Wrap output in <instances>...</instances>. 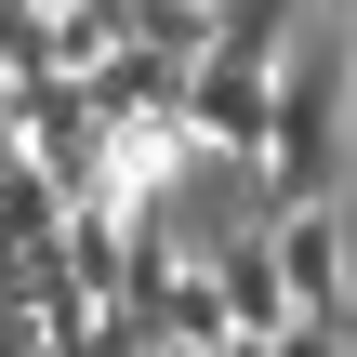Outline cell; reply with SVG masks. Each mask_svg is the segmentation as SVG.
Here are the masks:
<instances>
[{"label":"cell","mask_w":357,"mask_h":357,"mask_svg":"<svg viewBox=\"0 0 357 357\" xmlns=\"http://www.w3.org/2000/svg\"><path fill=\"white\" fill-rule=\"evenodd\" d=\"M344 146H357L344 53L331 66H291L278 79V146H265V212H331L344 199Z\"/></svg>","instance_id":"obj_1"},{"label":"cell","mask_w":357,"mask_h":357,"mask_svg":"<svg viewBox=\"0 0 357 357\" xmlns=\"http://www.w3.org/2000/svg\"><path fill=\"white\" fill-rule=\"evenodd\" d=\"M278 79H291V66L212 53V66L185 79V132H199V159H238V172H265V146H278Z\"/></svg>","instance_id":"obj_2"},{"label":"cell","mask_w":357,"mask_h":357,"mask_svg":"<svg viewBox=\"0 0 357 357\" xmlns=\"http://www.w3.org/2000/svg\"><path fill=\"white\" fill-rule=\"evenodd\" d=\"M199 265H212V291H225L238 344H278V331H305V305H291V265H278V238H265V225H225Z\"/></svg>","instance_id":"obj_3"},{"label":"cell","mask_w":357,"mask_h":357,"mask_svg":"<svg viewBox=\"0 0 357 357\" xmlns=\"http://www.w3.org/2000/svg\"><path fill=\"white\" fill-rule=\"evenodd\" d=\"M265 238H278V265H291V305H305L318 331H357V265H344V199H331V212H265Z\"/></svg>","instance_id":"obj_4"},{"label":"cell","mask_w":357,"mask_h":357,"mask_svg":"<svg viewBox=\"0 0 357 357\" xmlns=\"http://www.w3.org/2000/svg\"><path fill=\"white\" fill-rule=\"evenodd\" d=\"M265 357H357V331H318V318H305V331H278Z\"/></svg>","instance_id":"obj_5"},{"label":"cell","mask_w":357,"mask_h":357,"mask_svg":"<svg viewBox=\"0 0 357 357\" xmlns=\"http://www.w3.org/2000/svg\"><path fill=\"white\" fill-rule=\"evenodd\" d=\"M344 106H357V26H344Z\"/></svg>","instance_id":"obj_6"},{"label":"cell","mask_w":357,"mask_h":357,"mask_svg":"<svg viewBox=\"0 0 357 357\" xmlns=\"http://www.w3.org/2000/svg\"><path fill=\"white\" fill-rule=\"evenodd\" d=\"M199 357H265V344H199Z\"/></svg>","instance_id":"obj_7"},{"label":"cell","mask_w":357,"mask_h":357,"mask_svg":"<svg viewBox=\"0 0 357 357\" xmlns=\"http://www.w3.org/2000/svg\"><path fill=\"white\" fill-rule=\"evenodd\" d=\"M344 265H357V199H344Z\"/></svg>","instance_id":"obj_8"}]
</instances>
